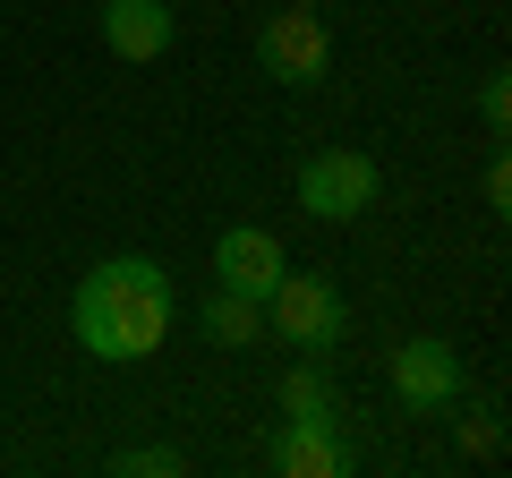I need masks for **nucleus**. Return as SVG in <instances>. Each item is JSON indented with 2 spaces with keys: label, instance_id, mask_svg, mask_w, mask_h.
<instances>
[{
  "label": "nucleus",
  "instance_id": "f257e3e1",
  "mask_svg": "<svg viewBox=\"0 0 512 478\" xmlns=\"http://www.w3.org/2000/svg\"><path fill=\"white\" fill-rule=\"evenodd\" d=\"M180 316V291L154 257H103L69 299V325H77V350L86 359H111V368H137L154 359Z\"/></svg>",
  "mask_w": 512,
  "mask_h": 478
},
{
  "label": "nucleus",
  "instance_id": "f03ea898",
  "mask_svg": "<svg viewBox=\"0 0 512 478\" xmlns=\"http://www.w3.org/2000/svg\"><path fill=\"white\" fill-rule=\"evenodd\" d=\"M265 325H274L299 359H325V350L342 342L350 308H342V291H333L325 274H291V265H282V282L265 291Z\"/></svg>",
  "mask_w": 512,
  "mask_h": 478
},
{
  "label": "nucleus",
  "instance_id": "7ed1b4c3",
  "mask_svg": "<svg viewBox=\"0 0 512 478\" xmlns=\"http://www.w3.org/2000/svg\"><path fill=\"white\" fill-rule=\"evenodd\" d=\"M376 188H384L376 154H359V146H325V154H308V171H299V214H316V222H350V214H367V205H376Z\"/></svg>",
  "mask_w": 512,
  "mask_h": 478
},
{
  "label": "nucleus",
  "instance_id": "20e7f679",
  "mask_svg": "<svg viewBox=\"0 0 512 478\" xmlns=\"http://www.w3.org/2000/svg\"><path fill=\"white\" fill-rule=\"evenodd\" d=\"M256 60H265V77H282V86H325L333 69V35L316 9H299V0H282L274 18L256 26Z\"/></svg>",
  "mask_w": 512,
  "mask_h": 478
},
{
  "label": "nucleus",
  "instance_id": "39448f33",
  "mask_svg": "<svg viewBox=\"0 0 512 478\" xmlns=\"http://www.w3.org/2000/svg\"><path fill=\"white\" fill-rule=\"evenodd\" d=\"M282 265H291V257H282V239L256 231V222H239V231L214 239V282L239 291V299H256V308H265V291L282 282Z\"/></svg>",
  "mask_w": 512,
  "mask_h": 478
},
{
  "label": "nucleus",
  "instance_id": "423d86ee",
  "mask_svg": "<svg viewBox=\"0 0 512 478\" xmlns=\"http://www.w3.org/2000/svg\"><path fill=\"white\" fill-rule=\"evenodd\" d=\"M393 393H402L410 410H444V402H461V350L436 342V333L402 342V350H393Z\"/></svg>",
  "mask_w": 512,
  "mask_h": 478
},
{
  "label": "nucleus",
  "instance_id": "0eeeda50",
  "mask_svg": "<svg viewBox=\"0 0 512 478\" xmlns=\"http://www.w3.org/2000/svg\"><path fill=\"white\" fill-rule=\"evenodd\" d=\"M265 470H282V478H333V470H342L333 410H325V419H282L274 444H265Z\"/></svg>",
  "mask_w": 512,
  "mask_h": 478
},
{
  "label": "nucleus",
  "instance_id": "6e6552de",
  "mask_svg": "<svg viewBox=\"0 0 512 478\" xmlns=\"http://www.w3.org/2000/svg\"><path fill=\"white\" fill-rule=\"evenodd\" d=\"M103 43L120 60H163L171 52V0H103Z\"/></svg>",
  "mask_w": 512,
  "mask_h": 478
},
{
  "label": "nucleus",
  "instance_id": "1a4fd4ad",
  "mask_svg": "<svg viewBox=\"0 0 512 478\" xmlns=\"http://www.w3.org/2000/svg\"><path fill=\"white\" fill-rule=\"evenodd\" d=\"M197 325H205V342H222V350H256V333H265V308L214 282V291L197 299Z\"/></svg>",
  "mask_w": 512,
  "mask_h": 478
},
{
  "label": "nucleus",
  "instance_id": "9d476101",
  "mask_svg": "<svg viewBox=\"0 0 512 478\" xmlns=\"http://www.w3.org/2000/svg\"><path fill=\"white\" fill-rule=\"evenodd\" d=\"M325 368H316V359H299L291 376H282V419H325Z\"/></svg>",
  "mask_w": 512,
  "mask_h": 478
},
{
  "label": "nucleus",
  "instance_id": "9b49d317",
  "mask_svg": "<svg viewBox=\"0 0 512 478\" xmlns=\"http://www.w3.org/2000/svg\"><path fill=\"white\" fill-rule=\"evenodd\" d=\"M188 461L171 453V444H137V453H120V478H180Z\"/></svg>",
  "mask_w": 512,
  "mask_h": 478
},
{
  "label": "nucleus",
  "instance_id": "f8f14e48",
  "mask_svg": "<svg viewBox=\"0 0 512 478\" xmlns=\"http://www.w3.org/2000/svg\"><path fill=\"white\" fill-rule=\"evenodd\" d=\"M478 111H487V129L504 137V120H512V86H504V77H487V86H478Z\"/></svg>",
  "mask_w": 512,
  "mask_h": 478
},
{
  "label": "nucleus",
  "instance_id": "ddd939ff",
  "mask_svg": "<svg viewBox=\"0 0 512 478\" xmlns=\"http://www.w3.org/2000/svg\"><path fill=\"white\" fill-rule=\"evenodd\" d=\"M487 205H495V214H504V205H512V163H504V154H495V163H487Z\"/></svg>",
  "mask_w": 512,
  "mask_h": 478
},
{
  "label": "nucleus",
  "instance_id": "4468645a",
  "mask_svg": "<svg viewBox=\"0 0 512 478\" xmlns=\"http://www.w3.org/2000/svg\"><path fill=\"white\" fill-rule=\"evenodd\" d=\"M299 9H325V0H299Z\"/></svg>",
  "mask_w": 512,
  "mask_h": 478
}]
</instances>
